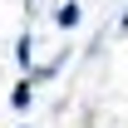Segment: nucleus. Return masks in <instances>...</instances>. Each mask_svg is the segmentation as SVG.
Masks as SVG:
<instances>
[{
	"mask_svg": "<svg viewBox=\"0 0 128 128\" xmlns=\"http://www.w3.org/2000/svg\"><path fill=\"white\" fill-rule=\"evenodd\" d=\"M54 20H59V30H74V25L84 20V10H79V0H64V5H59V15H54Z\"/></svg>",
	"mask_w": 128,
	"mask_h": 128,
	"instance_id": "obj_1",
	"label": "nucleus"
},
{
	"mask_svg": "<svg viewBox=\"0 0 128 128\" xmlns=\"http://www.w3.org/2000/svg\"><path fill=\"white\" fill-rule=\"evenodd\" d=\"M15 64L25 69V74H34V64H30V34H20V40H15Z\"/></svg>",
	"mask_w": 128,
	"mask_h": 128,
	"instance_id": "obj_2",
	"label": "nucleus"
},
{
	"mask_svg": "<svg viewBox=\"0 0 128 128\" xmlns=\"http://www.w3.org/2000/svg\"><path fill=\"white\" fill-rule=\"evenodd\" d=\"M10 104H15V108H30V79H20V84H15V94H10Z\"/></svg>",
	"mask_w": 128,
	"mask_h": 128,
	"instance_id": "obj_3",
	"label": "nucleus"
},
{
	"mask_svg": "<svg viewBox=\"0 0 128 128\" xmlns=\"http://www.w3.org/2000/svg\"><path fill=\"white\" fill-rule=\"evenodd\" d=\"M118 30H128V10H123V15H118Z\"/></svg>",
	"mask_w": 128,
	"mask_h": 128,
	"instance_id": "obj_4",
	"label": "nucleus"
}]
</instances>
